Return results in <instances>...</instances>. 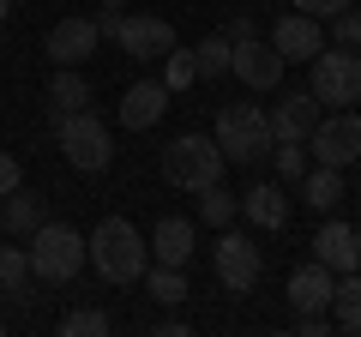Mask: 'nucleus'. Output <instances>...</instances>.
<instances>
[{
	"label": "nucleus",
	"instance_id": "nucleus-1",
	"mask_svg": "<svg viewBox=\"0 0 361 337\" xmlns=\"http://www.w3.org/2000/svg\"><path fill=\"white\" fill-rule=\"evenodd\" d=\"M85 259L97 265L109 283H139L145 265H151V247H145V235L133 229L127 217H103L85 235Z\"/></svg>",
	"mask_w": 361,
	"mask_h": 337
},
{
	"label": "nucleus",
	"instance_id": "nucleus-2",
	"mask_svg": "<svg viewBox=\"0 0 361 337\" xmlns=\"http://www.w3.org/2000/svg\"><path fill=\"white\" fill-rule=\"evenodd\" d=\"M217 151L229 157V163H241V168H253V163H265L271 157V115L259 103H223V115H217Z\"/></svg>",
	"mask_w": 361,
	"mask_h": 337
},
{
	"label": "nucleus",
	"instance_id": "nucleus-3",
	"mask_svg": "<svg viewBox=\"0 0 361 337\" xmlns=\"http://www.w3.org/2000/svg\"><path fill=\"white\" fill-rule=\"evenodd\" d=\"M223 168H229V157H223L217 139H205V133H180L163 151V181L180 187V193H199V187L223 181Z\"/></svg>",
	"mask_w": 361,
	"mask_h": 337
},
{
	"label": "nucleus",
	"instance_id": "nucleus-4",
	"mask_svg": "<svg viewBox=\"0 0 361 337\" xmlns=\"http://www.w3.org/2000/svg\"><path fill=\"white\" fill-rule=\"evenodd\" d=\"M25 253H30V277H42V283H73L85 271V235L73 223H42Z\"/></svg>",
	"mask_w": 361,
	"mask_h": 337
},
{
	"label": "nucleus",
	"instance_id": "nucleus-5",
	"mask_svg": "<svg viewBox=\"0 0 361 337\" xmlns=\"http://www.w3.org/2000/svg\"><path fill=\"white\" fill-rule=\"evenodd\" d=\"M307 91L319 97V109H355L361 103V54L355 49H319L307 61Z\"/></svg>",
	"mask_w": 361,
	"mask_h": 337
},
{
	"label": "nucleus",
	"instance_id": "nucleus-6",
	"mask_svg": "<svg viewBox=\"0 0 361 337\" xmlns=\"http://www.w3.org/2000/svg\"><path fill=\"white\" fill-rule=\"evenodd\" d=\"M54 133H61V157L85 175H103L115 163V145H109V127L103 115H90V109H73V115H54Z\"/></svg>",
	"mask_w": 361,
	"mask_h": 337
},
{
	"label": "nucleus",
	"instance_id": "nucleus-7",
	"mask_svg": "<svg viewBox=\"0 0 361 337\" xmlns=\"http://www.w3.org/2000/svg\"><path fill=\"white\" fill-rule=\"evenodd\" d=\"M307 157L325 163V168L361 163V115H355V109H331V115H319V127L307 133Z\"/></svg>",
	"mask_w": 361,
	"mask_h": 337
},
{
	"label": "nucleus",
	"instance_id": "nucleus-8",
	"mask_svg": "<svg viewBox=\"0 0 361 337\" xmlns=\"http://www.w3.org/2000/svg\"><path fill=\"white\" fill-rule=\"evenodd\" d=\"M211 271H217V283L229 289V295H247V289L259 283V271H265L253 235H241V229L229 223V229L217 235V247H211Z\"/></svg>",
	"mask_w": 361,
	"mask_h": 337
},
{
	"label": "nucleus",
	"instance_id": "nucleus-9",
	"mask_svg": "<svg viewBox=\"0 0 361 337\" xmlns=\"http://www.w3.org/2000/svg\"><path fill=\"white\" fill-rule=\"evenodd\" d=\"M115 42H121V54H127V61H163V54L175 49V25H169V18H157V13H121Z\"/></svg>",
	"mask_w": 361,
	"mask_h": 337
},
{
	"label": "nucleus",
	"instance_id": "nucleus-10",
	"mask_svg": "<svg viewBox=\"0 0 361 337\" xmlns=\"http://www.w3.org/2000/svg\"><path fill=\"white\" fill-rule=\"evenodd\" d=\"M229 73L241 78L247 91H277V85H283V54L271 49V42L247 37V42H235V49H229Z\"/></svg>",
	"mask_w": 361,
	"mask_h": 337
},
{
	"label": "nucleus",
	"instance_id": "nucleus-11",
	"mask_svg": "<svg viewBox=\"0 0 361 337\" xmlns=\"http://www.w3.org/2000/svg\"><path fill=\"white\" fill-rule=\"evenodd\" d=\"M271 49L283 54V66L313 61V54L325 49V30H319V18H307V13H289V18H277V30H271Z\"/></svg>",
	"mask_w": 361,
	"mask_h": 337
},
{
	"label": "nucleus",
	"instance_id": "nucleus-12",
	"mask_svg": "<svg viewBox=\"0 0 361 337\" xmlns=\"http://www.w3.org/2000/svg\"><path fill=\"white\" fill-rule=\"evenodd\" d=\"M121 127L127 133H145V127H157V121L169 115V85L163 78H139V85H127V97H121Z\"/></svg>",
	"mask_w": 361,
	"mask_h": 337
},
{
	"label": "nucleus",
	"instance_id": "nucleus-13",
	"mask_svg": "<svg viewBox=\"0 0 361 337\" xmlns=\"http://www.w3.org/2000/svg\"><path fill=\"white\" fill-rule=\"evenodd\" d=\"M313 259H319L331 277L361 271V229H349V223H325V229L313 235Z\"/></svg>",
	"mask_w": 361,
	"mask_h": 337
},
{
	"label": "nucleus",
	"instance_id": "nucleus-14",
	"mask_svg": "<svg viewBox=\"0 0 361 337\" xmlns=\"http://www.w3.org/2000/svg\"><path fill=\"white\" fill-rule=\"evenodd\" d=\"M97 42H103L97 18H61V25L49 30V54H54V66H85L90 54H97Z\"/></svg>",
	"mask_w": 361,
	"mask_h": 337
},
{
	"label": "nucleus",
	"instance_id": "nucleus-15",
	"mask_svg": "<svg viewBox=\"0 0 361 337\" xmlns=\"http://www.w3.org/2000/svg\"><path fill=\"white\" fill-rule=\"evenodd\" d=\"M265 115H271V139H301V145H307V133L319 127L325 109H319V97H313V91H289L283 103L265 109Z\"/></svg>",
	"mask_w": 361,
	"mask_h": 337
},
{
	"label": "nucleus",
	"instance_id": "nucleus-16",
	"mask_svg": "<svg viewBox=\"0 0 361 337\" xmlns=\"http://www.w3.org/2000/svg\"><path fill=\"white\" fill-rule=\"evenodd\" d=\"M42 223H49V205H42V193H30L25 181H18L13 193H0V229L13 235V241H30Z\"/></svg>",
	"mask_w": 361,
	"mask_h": 337
},
{
	"label": "nucleus",
	"instance_id": "nucleus-17",
	"mask_svg": "<svg viewBox=\"0 0 361 337\" xmlns=\"http://www.w3.org/2000/svg\"><path fill=\"white\" fill-rule=\"evenodd\" d=\"M145 247L157 253V265H180V271H187L193 253H199V229H193V217H163Z\"/></svg>",
	"mask_w": 361,
	"mask_h": 337
},
{
	"label": "nucleus",
	"instance_id": "nucleus-18",
	"mask_svg": "<svg viewBox=\"0 0 361 337\" xmlns=\"http://www.w3.org/2000/svg\"><path fill=\"white\" fill-rule=\"evenodd\" d=\"M331 283H337V277L325 271L319 259L295 265V271H289V307H295V313H325V307H331Z\"/></svg>",
	"mask_w": 361,
	"mask_h": 337
},
{
	"label": "nucleus",
	"instance_id": "nucleus-19",
	"mask_svg": "<svg viewBox=\"0 0 361 337\" xmlns=\"http://www.w3.org/2000/svg\"><path fill=\"white\" fill-rule=\"evenodd\" d=\"M241 217L253 223V229H283L289 223V193L277 181H253L241 193Z\"/></svg>",
	"mask_w": 361,
	"mask_h": 337
},
{
	"label": "nucleus",
	"instance_id": "nucleus-20",
	"mask_svg": "<svg viewBox=\"0 0 361 337\" xmlns=\"http://www.w3.org/2000/svg\"><path fill=\"white\" fill-rule=\"evenodd\" d=\"M337 199H343V168H307L301 175V205H313V211H337Z\"/></svg>",
	"mask_w": 361,
	"mask_h": 337
},
{
	"label": "nucleus",
	"instance_id": "nucleus-21",
	"mask_svg": "<svg viewBox=\"0 0 361 337\" xmlns=\"http://www.w3.org/2000/svg\"><path fill=\"white\" fill-rule=\"evenodd\" d=\"M49 103H54V115H73V109H90V85H85V73H78V66H54Z\"/></svg>",
	"mask_w": 361,
	"mask_h": 337
},
{
	"label": "nucleus",
	"instance_id": "nucleus-22",
	"mask_svg": "<svg viewBox=\"0 0 361 337\" xmlns=\"http://www.w3.org/2000/svg\"><path fill=\"white\" fill-rule=\"evenodd\" d=\"M0 295H13V301H30V253L25 247H0Z\"/></svg>",
	"mask_w": 361,
	"mask_h": 337
},
{
	"label": "nucleus",
	"instance_id": "nucleus-23",
	"mask_svg": "<svg viewBox=\"0 0 361 337\" xmlns=\"http://www.w3.org/2000/svg\"><path fill=\"white\" fill-rule=\"evenodd\" d=\"M199 211H205L211 229H229V223L241 217V193H229L223 181H211V187H199Z\"/></svg>",
	"mask_w": 361,
	"mask_h": 337
},
{
	"label": "nucleus",
	"instance_id": "nucleus-24",
	"mask_svg": "<svg viewBox=\"0 0 361 337\" xmlns=\"http://www.w3.org/2000/svg\"><path fill=\"white\" fill-rule=\"evenodd\" d=\"M145 289H151L157 295V307H180V301H187V271H180V265H145Z\"/></svg>",
	"mask_w": 361,
	"mask_h": 337
},
{
	"label": "nucleus",
	"instance_id": "nucleus-25",
	"mask_svg": "<svg viewBox=\"0 0 361 337\" xmlns=\"http://www.w3.org/2000/svg\"><path fill=\"white\" fill-rule=\"evenodd\" d=\"M163 85H169V97H175V91H193V85H199V61H193V49H180V42H175V49L163 54Z\"/></svg>",
	"mask_w": 361,
	"mask_h": 337
},
{
	"label": "nucleus",
	"instance_id": "nucleus-26",
	"mask_svg": "<svg viewBox=\"0 0 361 337\" xmlns=\"http://www.w3.org/2000/svg\"><path fill=\"white\" fill-rule=\"evenodd\" d=\"M229 49H235L229 37H205V42H199V49H193L199 78H223V73H229Z\"/></svg>",
	"mask_w": 361,
	"mask_h": 337
},
{
	"label": "nucleus",
	"instance_id": "nucleus-27",
	"mask_svg": "<svg viewBox=\"0 0 361 337\" xmlns=\"http://www.w3.org/2000/svg\"><path fill=\"white\" fill-rule=\"evenodd\" d=\"M61 337H109V313L103 307H73L61 319Z\"/></svg>",
	"mask_w": 361,
	"mask_h": 337
},
{
	"label": "nucleus",
	"instance_id": "nucleus-28",
	"mask_svg": "<svg viewBox=\"0 0 361 337\" xmlns=\"http://www.w3.org/2000/svg\"><path fill=\"white\" fill-rule=\"evenodd\" d=\"M271 163H277L283 181H301V175H307V151H301V139H277V145H271Z\"/></svg>",
	"mask_w": 361,
	"mask_h": 337
},
{
	"label": "nucleus",
	"instance_id": "nucleus-29",
	"mask_svg": "<svg viewBox=\"0 0 361 337\" xmlns=\"http://www.w3.org/2000/svg\"><path fill=\"white\" fill-rule=\"evenodd\" d=\"M331 25H337V42H343V49H355V54H361V6H349V13H337Z\"/></svg>",
	"mask_w": 361,
	"mask_h": 337
},
{
	"label": "nucleus",
	"instance_id": "nucleus-30",
	"mask_svg": "<svg viewBox=\"0 0 361 337\" xmlns=\"http://www.w3.org/2000/svg\"><path fill=\"white\" fill-rule=\"evenodd\" d=\"M295 6H301L307 18H337V13H349L355 0H295Z\"/></svg>",
	"mask_w": 361,
	"mask_h": 337
},
{
	"label": "nucleus",
	"instance_id": "nucleus-31",
	"mask_svg": "<svg viewBox=\"0 0 361 337\" xmlns=\"http://www.w3.org/2000/svg\"><path fill=\"white\" fill-rule=\"evenodd\" d=\"M295 331L301 337H325V331H337V325L325 319V313H295Z\"/></svg>",
	"mask_w": 361,
	"mask_h": 337
},
{
	"label": "nucleus",
	"instance_id": "nucleus-32",
	"mask_svg": "<svg viewBox=\"0 0 361 337\" xmlns=\"http://www.w3.org/2000/svg\"><path fill=\"white\" fill-rule=\"evenodd\" d=\"M18 181H25V168H18V157H13V151H0V193H13Z\"/></svg>",
	"mask_w": 361,
	"mask_h": 337
},
{
	"label": "nucleus",
	"instance_id": "nucleus-33",
	"mask_svg": "<svg viewBox=\"0 0 361 337\" xmlns=\"http://www.w3.org/2000/svg\"><path fill=\"white\" fill-rule=\"evenodd\" d=\"M331 325L349 331V337H361V301H355V307H331Z\"/></svg>",
	"mask_w": 361,
	"mask_h": 337
},
{
	"label": "nucleus",
	"instance_id": "nucleus-34",
	"mask_svg": "<svg viewBox=\"0 0 361 337\" xmlns=\"http://www.w3.org/2000/svg\"><path fill=\"white\" fill-rule=\"evenodd\" d=\"M223 37H229V42H247V37H253V18H229V30H223Z\"/></svg>",
	"mask_w": 361,
	"mask_h": 337
},
{
	"label": "nucleus",
	"instance_id": "nucleus-35",
	"mask_svg": "<svg viewBox=\"0 0 361 337\" xmlns=\"http://www.w3.org/2000/svg\"><path fill=\"white\" fill-rule=\"evenodd\" d=\"M6 18H13V0H0V25H6Z\"/></svg>",
	"mask_w": 361,
	"mask_h": 337
},
{
	"label": "nucleus",
	"instance_id": "nucleus-36",
	"mask_svg": "<svg viewBox=\"0 0 361 337\" xmlns=\"http://www.w3.org/2000/svg\"><path fill=\"white\" fill-rule=\"evenodd\" d=\"M97 6H127V0H97Z\"/></svg>",
	"mask_w": 361,
	"mask_h": 337
},
{
	"label": "nucleus",
	"instance_id": "nucleus-37",
	"mask_svg": "<svg viewBox=\"0 0 361 337\" xmlns=\"http://www.w3.org/2000/svg\"><path fill=\"white\" fill-rule=\"evenodd\" d=\"M0 331H6V319H0Z\"/></svg>",
	"mask_w": 361,
	"mask_h": 337
},
{
	"label": "nucleus",
	"instance_id": "nucleus-38",
	"mask_svg": "<svg viewBox=\"0 0 361 337\" xmlns=\"http://www.w3.org/2000/svg\"><path fill=\"white\" fill-rule=\"evenodd\" d=\"M259 6H265V0H259Z\"/></svg>",
	"mask_w": 361,
	"mask_h": 337
},
{
	"label": "nucleus",
	"instance_id": "nucleus-39",
	"mask_svg": "<svg viewBox=\"0 0 361 337\" xmlns=\"http://www.w3.org/2000/svg\"><path fill=\"white\" fill-rule=\"evenodd\" d=\"M355 6H361V0H355Z\"/></svg>",
	"mask_w": 361,
	"mask_h": 337
}]
</instances>
